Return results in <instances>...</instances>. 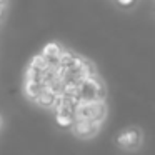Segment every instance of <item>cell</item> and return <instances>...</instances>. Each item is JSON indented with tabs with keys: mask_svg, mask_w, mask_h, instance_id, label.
Instances as JSON below:
<instances>
[{
	"mask_svg": "<svg viewBox=\"0 0 155 155\" xmlns=\"http://www.w3.org/2000/svg\"><path fill=\"white\" fill-rule=\"evenodd\" d=\"M107 115V105L105 100H80L75 102V110H74V120L77 118H85L102 124Z\"/></svg>",
	"mask_w": 155,
	"mask_h": 155,
	"instance_id": "cell-1",
	"label": "cell"
},
{
	"mask_svg": "<svg viewBox=\"0 0 155 155\" xmlns=\"http://www.w3.org/2000/svg\"><path fill=\"white\" fill-rule=\"evenodd\" d=\"M105 85L97 75L94 77H87L84 80L78 82L77 87V95H75V102L80 100H105Z\"/></svg>",
	"mask_w": 155,
	"mask_h": 155,
	"instance_id": "cell-2",
	"label": "cell"
},
{
	"mask_svg": "<svg viewBox=\"0 0 155 155\" xmlns=\"http://www.w3.org/2000/svg\"><path fill=\"white\" fill-rule=\"evenodd\" d=\"M142 142H143V134H142V130L137 127L125 128V130H122L120 134L117 135V138H115L117 147H120L122 150H128V152H134V150H137V148H140Z\"/></svg>",
	"mask_w": 155,
	"mask_h": 155,
	"instance_id": "cell-3",
	"label": "cell"
},
{
	"mask_svg": "<svg viewBox=\"0 0 155 155\" xmlns=\"http://www.w3.org/2000/svg\"><path fill=\"white\" fill-rule=\"evenodd\" d=\"M72 132H74L75 137L78 138H92L100 128V124L92 120H85V118H77L72 124Z\"/></svg>",
	"mask_w": 155,
	"mask_h": 155,
	"instance_id": "cell-4",
	"label": "cell"
},
{
	"mask_svg": "<svg viewBox=\"0 0 155 155\" xmlns=\"http://www.w3.org/2000/svg\"><path fill=\"white\" fill-rule=\"evenodd\" d=\"M62 52H64V47H62L60 44H57V42H48L40 54L44 55V57H47L52 64H57V58L60 57Z\"/></svg>",
	"mask_w": 155,
	"mask_h": 155,
	"instance_id": "cell-5",
	"label": "cell"
},
{
	"mask_svg": "<svg viewBox=\"0 0 155 155\" xmlns=\"http://www.w3.org/2000/svg\"><path fill=\"white\" fill-rule=\"evenodd\" d=\"M55 95L52 94L50 90H47V88L44 87V90L40 92V94H38V97L35 98V104L38 105V107H44V108H52L54 107V102H55Z\"/></svg>",
	"mask_w": 155,
	"mask_h": 155,
	"instance_id": "cell-6",
	"label": "cell"
},
{
	"mask_svg": "<svg viewBox=\"0 0 155 155\" xmlns=\"http://www.w3.org/2000/svg\"><path fill=\"white\" fill-rule=\"evenodd\" d=\"M44 87H45V85H42V84L25 82V84H24V94H25V97H27L28 100H35V98L38 97V94L44 90Z\"/></svg>",
	"mask_w": 155,
	"mask_h": 155,
	"instance_id": "cell-7",
	"label": "cell"
},
{
	"mask_svg": "<svg viewBox=\"0 0 155 155\" xmlns=\"http://www.w3.org/2000/svg\"><path fill=\"white\" fill-rule=\"evenodd\" d=\"M50 65H52V62L48 60L47 57H44L42 54H37V55H34V57H32L30 65H28V67L35 68V70H40V72H45L48 67H50Z\"/></svg>",
	"mask_w": 155,
	"mask_h": 155,
	"instance_id": "cell-8",
	"label": "cell"
},
{
	"mask_svg": "<svg viewBox=\"0 0 155 155\" xmlns=\"http://www.w3.org/2000/svg\"><path fill=\"white\" fill-rule=\"evenodd\" d=\"M75 57H77V54H74V52L65 50L64 48V52L60 54V57L57 58V67L58 68H68L72 64H74Z\"/></svg>",
	"mask_w": 155,
	"mask_h": 155,
	"instance_id": "cell-9",
	"label": "cell"
},
{
	"mask_svg": "<svg viewBox=\"0 0 155 155\" xmlns=\"http://www.w3.org/2000/svg\"><path fill=\"white\" fill-rule=\"evenodd\" d=\"M25 82H34V84H42L44 85V72L28 67L27 72H25Z\"/></svg>",
	"mask_w": 155,
	"mask_h": 155,
	"instance_id": "cell-10",
	"label": "cell"
},
{
	"mask_svg": "<svg viewBox=\"0 0 155 155\" xmlns=\"http://www.w3.org/2000/svg\"><path fill=\"white\" fill-rule=\"evenodd\" d=\"M55 122H57V125H60L62 128H68V127H72V124H74V117L55 114Z\"/></svg>",
	"mask_w": 155,
	"mask_h": 155,
	"instance_id": "cell-11",
	"label": "cell"
},
{
	"mask_svg": "<svg viewBox=\"0 0 155 155\" xmlns=\"http://www.w3.org/2000/svg\"><path fill=\"white\" fill-rule=\"evenodd\" d=\"M117 2H118V5H122V7H130L135 0H117Z\"/></svg>",
	"mask_w": 155,
	"mask_h": 155,
	"instance_id": "cell-12",
	"label": "cell"
},
{
	"mask_svg": "<svg viewBox=\"0 0 155 155\" xmlns=\"http://www.w3.org/2000/svg\"><path fill=\"white\" fill-rule=\"evenodd\" d=\"M5 2H7V0H0V5L4 7V5H5Z\"/></svg>",
	"mask_w": 155,
	"mask_h": 155,
	"instance_id": "cell-13",
	"label": "cell"
}]
</instances>
